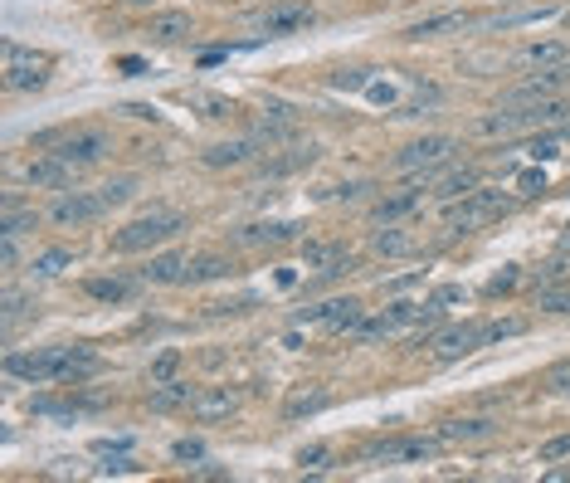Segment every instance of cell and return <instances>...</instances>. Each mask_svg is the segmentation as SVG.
<instances>
[{
    "label": "cell",
    "instance_id": "44",
    "mask_svg": "<svg viewBox=\"0 0 570 483\" xmlns=\"http://www.w3.org/2000/svg\"><path fill=\"white\" fill-rule=\"evenodd\" d=\"M298 464H302V469H326V450H322V444H312V450L298 454Z\"/></svg>",
    "mask_w": 570,
    "mask_h": 483
},
{
    "label": "cell",
    "instance_id": "15",
    "mask_svg": "<svg viewBox=\"0 0 570 483\" xmlns=\"http://www.w3.org/2000/svg\"><path fill=\"white\" fill-rule=\"evenodd\" d=\"M239 245H288V239H298V225L293 220H259V225H244L234 229Z\"/></svg>",
    "mask_w": 570,
    "mask_h": 483
},
{
    "label": "cell",
    "instance_id": "24",
    "mask_svg": "<svg viewBox=\"0 0 570 483\" xmlns=\"http://www.w3.org/2000/svg\"><path fill=\"white\" fill-rule=\"evenodd\" d=\"M225 274H234V259L229 255H200V259H190L186 283H210V279H225Z\"/></svg>",
    "mask_w": 570,
    "mask_h": 483
},
{
    "label": "cell",
    "instance_id": "31",
    "mask_svg": "<svg viewBox=\"0 0 570 483\" xmlns=\"http://www.w3.org/2000/svg\"><path fill=\"white\" fill-rule=\"evenodd\" d=\"M454 303H464V283H439L429 298H424V312H429V318H439V312L454 308Z\"/></svg>",
    "mask_w": 570,
    "mask_h": 483
},
{
    "label": "cell",
    "instance_id": "33",
    "mask_svg": "<svg viewBox=\"0 0 570 483\" xmlns=\"http://www.w3.org/2000/svg\"><path fill=\"white\" fill-rule=\"evenodd\" d=\"M537 308H541V312H570V288L546 283L541 293H537Z\"/></svg>",
    "mask_w": 570,
    "mask_h": 483
},
{
    "label": "cell",
    "instance_id": "22",
    "mask_svg": "<svg viewBox=\"0 0 570 483\" xmlns=\"http://www.w3.org/2000/svg\"><path fill=\"white\" fill-rule=\"evenodd\" d=\"M322 405H326V391H322V385H298V391L283 401V415H288V420H302V415H317Z\"/></svg>",
    "mask_w": 570,
    "mask_h": 483
},
{
    "label": "cell",
    "instance_id": "37",
    "mask_svg": "<svg viewBox=\"0 0 570 483\" xmlns=\"http://www.w3.org/2000/svg\"><path fill=\"white\" fill-rule=\"evenodd\" d=\"M132 190H137V181H132V176H123V181H107V186L98 190V196H103L107 205H123V200H132Z\"/></svg>",
    "mask_w": 570,
    "mask_h": 483
},
{
    "label": "cell",
    "instance_id": "29",
    "mask_svg": "<svg viewBox=\"0 0 570 483\" xmlns=\"http://www.w3.org/2000/svg\"><path fill=\"white\" fill-rule=\"evenodd\" d=\"M312 162H317V147H298V152H288V156H269V162H263V176H288V172L312 166Z\"/></svg>",
    "mask_w": 570,
    "mask_h": 483
},
{
    "label": "cell",
    "instance_id": "14",
    "mask_svg": "<svg viewBox=\"0 0 570 483\" xmlns=\"http://www.w3.org/2000/svg\"><path fill=\"white\" fill-rule=\"evenodd\" d=\"M302 259H308V269H317V274H346L351 264V249H342V245H332V239H317V245H308L302 249Z\"/></svg>",
    "mask_w": 570,
    "mask_h": 483
},
{
    "label": "cell",
    "instance_id": "11",
    "mask_svg": "<svg viewBox=\"0 0 570 483\" xmlns=\"http://www.w3.org/2000/svg\"><path fill=\"white\" fill-rule=\"evenodd\" d=\"M103 152H107V132H98V127L74 132V137H64V147H59V156H64L69 166H93V162H103Z\"/></svg>",
    "mask_w": 570,
    "mask_h": 483
},
{
    "label": "cell",
    "instance_id": "3",
    "mask_svg": "<svg viewBox=\"0 0 570 483\" xmlns=\"http://www.w3.org/2000/svg\"><path fill=\"white\" fill-rule=\"evenodd\" d=\"M570 117V103L565 98H541V103H531L527 113H497V117H483L478 132H521V127H551V123H565Z\"/></svg>",
    "mask_w": 570,
    "mask_h": 483
},
{
    "label": "cell",
    "instance_id": "13",
    "mask_svg": "<svg viewBox=\"0 0 570 483\" xmlns=\"http://www.w3.org/2000/svg\"><path fill=\"white\" fill-rule=\"evenodd\" d=\"M30 186H40V190H64L69 181H74V166L64 162V156H40V162H30Z\"/></svg>",
    "mask_w": 570,
    "mask_h": 483
},
{
    "label": "cell",
    "instance_id": "32",
    "mask_svg": "<svg viewBox=\"0 0 570 483\" xmlns=\"http://www.w3.org/2000/svg\"><path fill=\"white\" fill-rule=\"evenodd\" d=\"M69 264H74V249H44V255L34 259L30 269L40 274V279H54V274H64V269H69Z\"/></svg>",
    "mask_w": 570,
    "mask_h": 483
},
{
    "label": "cell",
    "instance_id": "19",
    "mask_svg": "<svg viewBox=\"0 0 570 483\" xmlns=\"http://www.w3.org/2000/svg\"><path fill=\"white\" fill-rule=\"evenodd\" d=\"M147 34H152L156 44H176V40H186V34H190V15H180V10H166V15H152Z\"/></svg>",
    "mask_w": 570,
    "mask_h": 483
},
{
    "label": "cell",
    "instance_id": "36",
    "mask_svg": "<svg viewBox=\"0 0 570 483\" xmlns=\"http://www.w3.org/2000/svg\"><path fill=\"white\" fill-rule=\"evenodd\" d=\"M521 328H527L521 318H507V322H483V347H488V342H502V337H517Z\"/></svg>",
    "mask_w": 570,
    "mask_h": 483
},
{
    "label": "cell",
    "instance_id": "42",
    "mask_svg": "<svg viewBox=\"0 0 570 483\" xmlns=\"http://www.w3.org/2000/svg\"><path fill=\"white\" fill-rule=\"evenodd\" d=\"M132 469H137V459H127V454H117V459H107V464L98 469V474H107V478H113V474H132Z\"/></svg>",
    "mask_w": 570,
    "mask_h": 483
},
{
    "label": "cell",
    "instance_id": "48",
    "mask_svg": "<svg viewBox=\"0 0 570 483\" xmlns=\"http://www.w3.org/2000/svg\"><path fill=\"white\" fill-rule=\"evenodd\" d=\"M561 245H565V249H570V225H565V235H561Z\"/></svg>",
    "mask_w": 570,
    "mask_h": 483
},
{
    "label": "cell",
    "instance_id": "6",
    "mask_svg": "<svg viewBox=\"0 0 570 483\" xmlns=\"http://www.w3.org/2000/svg\"><path fill=\"white\" fill-rule=\"evenodd\" d=\"M454 147H458L454 137H419V142H409V147H400L395 166H400V172H424V166H444L448 156H454Z\"/></svg>",
    "mask_w": 570,
    "mask_h": 483
},
{
    "label": "cell",
    "instance_id": "4",
    "mask_svg": "<svg viewBox=\"0 0 570 483\" xmlns=\"http://www.w3.org/2000/svg\"><path fill=\"white\" fill-rule=\"evenodd\" d=\"M50 69L54 59L50 54H34V50H20V44H5V83L20 93H34L50 83Z\"/></svg>",
    "mask_w": 570,
    "mask_h": 483
},
{
    "label": "cell",
    "instance_id": "21",
    "mask_svg": "<svg viewBox=\"0 0 570 483\" xmlns=\"http://www.w3.org/2000/svg\"><path fill=\"white\" fill-rule=\"evenodd\" d=\"M468 190H478V172H473V166H454V172H444L434 181V196H444V200H458V196H468Z\"/></svg>",
    "mask_w": 570,
    "mask_h": 483
},
{
    "label": "cell",
    "instance_id": "46",
    "mask_svg": "<svg viewBox=\"0 0 570 483\" xmlns=\"http://www.w3.org/2000/svg\"><path fill=\"white\" fill-rule=\"evenodd\" d=\"M517 186H521V190H546V172H521Z\"/></svg>",
    "mask_w": 570,
    "mask_h": 483
},
{
    "label": "cell",
    "instance_id": "26",
    "mask_svg": "<svg viewBox=\"0 0 570 483\" xmlns=\"http://www.w3.org/2000/svg\"><path fill=\"white\" fill-rule=\"evenodd\" d=\"M415 205H419V190H415V186H405L400 196H385L381 205H375V220H381V225H395L400 215H409Z\"/></svg>",
    "mask_w": 570,
    "mask_h": 483
},
{
    "label": "cell",
    "instance_id": "40",
    "mask_svg": "<svg viewBox=\"0 0 570 483\" xmlns=\"http://www.w3.org/2000/svg\"><path fill=\"white\" fill-rule=\"evenodd\" d=\"M527 152L537 156V162H556V156H561V137H537V142H527Z\"/></svg>",
    "mask_w": 570,
    "mask_h": 483
},
{
    "label": "cell",
    "instance_id": "34",
    "mask_svg": "<svg viewBox=\"0 0 570 483\" xmlns=\"http://www.w3.org/2000/svg\"><path fill=\"white\" fill-rule=\"evenodd\" d=\"M375 83V69H342V74H332V88H371Z\"/></svg>",
    "mask_w": 570,
    "mask_h": 483
},
{
    "label": "cell",
    "instance_id": "1",
    "mask_svg": "<svg viewBox=\"0 0 570 483\" xmlns=\"http://www.w3.org/2000/svg\"><path fill=\"white\" fill-rule=\"evenodd\" d=\"M180 229H186V215H180V210H147V215H137L132 225L117 229L113 249H117V255H142V249H152V245L176 239Z\"/></svg>",
    "mask_w": 570,
    "mask_h": 483
},
{
    "label": "cell",
    "instance_id": "39",
    "mask_svg": "<svg viewBox=\"0 0 570 483\" xmlns=\"http://www.w3.org/2000/svg\"><path fill=\"white\" fill-rule=\"evenodd\" d=\"M34 415H54V420H74L78 405L74 401H34Z\"/></svg>",
    "mask_w": 570,
    "mask_h": 483
},
{
    "label": "cell",
    "instance_id": "38",
    "mask_svg": "<svg viewBox=\"0 0 570 483\" xmlns=\"http://www.w3.org/2000/svg\"><path fill=\"white\" fill-rule=\"evenodd\" d=\"M176 367H180V352H161V357L152 361V385L171 381V376H176Z\"/></svg>",
    "mask_w": 570,
    "mask_h": 483
},
{
    "label": "cell",
    "instance_id": "9",
    "mask_svg": "<svg viewBox=\"0 0 570 483\" xmlns=\"http://www.w3.org/2000/svg\"><path fill=\"white\" fill-rule=\"evenodd\" d=\"M565 79H570V64H556V69H541V74H531L521 88L507 93V107H517V103H541V98H551L556 88H565Z\"/></svg>",
    "mask_w": 570,
    "mask_h": 483
},
{
    "label": "cell",
    "instance_id": "20",
    "mask_svg": "<svg viewBox=\"0 0 570 483\" xmlns=\"http://www.w3.org/2000/svg\"><path fill=\"white\" fill-rule=\"evenodd\" d=\"M473 25H483V20H473V15H429V20H419V25H409V30H405V40H429V34H444V30H473Z\"/></svg>",
    "mask_w": 570,
    "mask_h": 483
},
{
    "label": "cell",
    "instance_id": "17",
    "mask_svg": "<svg viewBox=\"0 0 570 483\" xmlns=\"http://www.w3.org/2000/svg\"><path fill=\"white\" fill-rule=\"evenodd\" d=\"M371 249H375V255H381V259H405V255H415V249H419V239L409 235V229H395V225H385L381 235L371 239Z\"/></svg>",
    "mask_w": 570,
    "mask_h": 483
},
{
    "label": "cell",
    "instance_id": "41",
    "mask_svg": "<svg viewBox=\"0 0 570 483\" xmlns=\"http://www.w3.org/2000/svg\"><path fill=\"white\" fill-rule=\"evenodd\" d=\"M565 454H570V434H556V440L541 444V464H556V459H565Z\"/></svg>",
    "mask_w": 570,
    "mask_h": 483
},
{
    "label": "cell",
    "instance_id": "7",
    "mask_svg": "<svg viewBox=\"0 0 570 483\" xmlns=\"http://www.w3.org/2000/svg\"><path fill=\"white\" fill-rule=\"evenodd\" d=\"M298 322H322L326 332H351V328H361V303L356 298H332V303L302 308Z\"/></svg>",
    "mask_w": 570,
    "mask_h": 483
},
{
    "label": "cell",
    "instance_id": "23",
    "mask_svg": "<svg viewBox=\"0 0 570 483\" xmlns=\"http://www.w3.org/2000/svg\"><path fill=\"white\" fill-rule=\"evenodd\" d=\"M565 59H570V50L551 40V44H527V50L517 54V64L521 69H556V64H565Z\"/></svg>",
    "mask_w": 570,
    "mask_h": 483
},
{
    "label": "cell",
    "instance_id": "16",
    "mask_svg": "<svg viewBox=\"0 0 570 483\" xmlns=\"http://www.w3.org/2000/svg\"><path fill=\"white\" fill-rule=\"evenodd\" d=\"M234 410H239L234 391H196V401H190V415L196 420H229Z\"/></svg>",
    "mask_w": 570,
    "mask_h": 483
},
{
    "label": "cell",
    "instance_id": "35",
    "mask_svg": "<svg viewBox=\"0 0 570 483\" xmlns=\"http://www.w3.org/2000/svg\"><path fill=\"white\" fill-rule=\"evenodd\" d=\"M190 103L205 107V117H229V113H234V103L220 98V93H190Z\"/></svg>",
    "mask_w": 570,
    "mask_h": 483
},
{
    "label": "cell",
    "instance_id": "25",
    "mask_svg": "<svg viewBox=\"0 0 570 483\" xmlns=\"http://www.w3.org/2000/svg\"><path fill=\"white\" fill-rule=\"evenodd\" d=\"M488 434H492V420H448V425L439 430V440L468 444V440H488Z\"/></svg>",
    "mask_w": 570,
    "mask_h": 483
},
{
    "label": "cell",
    "instance_id": "5",
    "mask_svg": "<svg viewBox=\"0 0 570 483\" xmlns=\"http://www.w3.org/2000/svg\"><path fill=\"white\" fill-rule=\"evenodd\" d=\"M312 25V5L308 0H278V5H269L259 15V30L269 34V40H283V34H298Z\"/></svg>",
    "mask_w": 570,
    "mask_h": 483
},
{
    "label": "cell",
    "instance_id": "8",
    "mask_svg": "<svg viewBox=\"0 0 570 483\" xmlns=\"http://www.w3.org/2000/svg\"><path fill=\"white\" fill-rule=\"evenodd\" d=\"M429 347H434V357H439V361H458V357L478 352V347H483V322H458V328H444L439 337H429Z\"/></svg>",
    "mask_w": 570,
    "mask_h": 483
},
{
    "label": "cell",
    "instance_id": "43",
    "mask_svg": "<svg viewBox=\"0 0 570 483\" xmlns=\"http://www.w3.org/2000/svg\"><path fill=\"white\" fill-rule=\"evenodd\" d=\"M512 283H517V269H502V274H492V279H488V293L497 298V293H507Z\"/></svg>",
    "mask_w": 570,
    "mask_h": 483
},
{
    "label": "cell",
    "instance_id": "47",
    "mask_svg": "<svg viewBox=\"0 0 570 483\" xmlns=\"http://www.w3.org/2000/svg\"><path fill=\"white\" fill-rule=\"evenodd\" d=\"M366 93H371V98H375V103H395V88H391V83H371V88H366Z\"/></svg>",
    "mask_w": 570,
    "mask_h": 483
},
{
    "label": "cell",
    "instance_id": "45",
    "mask_svg": "<svg viewBox=\"0 0 570 483\" xmlns=\"http://www.w3.org/2000/svg\"><path fill=\"white\" fill-rule=\"evenodd\" d=\"M171 454H176V459H186V464H190V459H205V444H200V440H180Z\"/></svg>",
    "mask_w": 570,
    "mask_h": 483
},
{
    "label": "cell",
    "instance_id": "18",
    "mask_svg": "<svg viewBox=\"0 0 570 483\" xmlns=\"http://www.w3.org/2000/svg\"><path fill=\"white\" fill-rule=\"evenodd\" d=\"M186 269H190L186 255H156L147 269H142V279L147 283H186Z\"/></svg>",
    "mask_w": 570,
    "mask_h": 483
},
{
    "label": "cell",
    "instance_id": "30",
    "mask_svg": "<svg viewBox=\"0 0 570 483\" xmlns=\"http://www.w3.org/2000/svg\"><path fill=\"white\" fill-rule=\"evenodd\" d=\"M88 298H98V303H127L132 283H123V279H88Z\"/></svg>",
    "mask_w": 570,
    "mask_h": 483
},
{
    "label": "cell",
    "instance_id": "2",
    "mask_svg": "<svg viewBox=\"0 0 570 483\" xmlns=\"http://www.w3.org/2000/svg\"><path fill=\"white\" fill-rule=\"evenodd\" d=\"M507 210H512V200H507L502 190H468L458 205L444 210V225H448V235H468V229L492 225L497 215H507Z\"/></svg>",
    "mask_w": 570,
    "mask_h": 483
},
{
    "label": "cell",
    "instance_id": "49",
    "mask_svg": "<svg viewBox=\"0 0 570 483\" xmlns=\"http://www.w3.org/2000/svg\"><path fill=\"white\" fill-rule=\"evenodd\" d=\"M127 5H147V0H127Z\"/></svg>",
    "mask_w": 570,
    "mask_h": 483
},
{
    "label": "cell",
    "instance_id": "27",
    "mask_svg": "<svg viewBox=\"0 0 570 483\" xmlns=\"http://www.w3.org/2000/svg\"><path fill=\"white\" fill-rule=\"evenodd\" d=\"M556 0H546V5H531V10H512V15H492V20H483L488 30H512V25H531V20H546V15H556Z\"/></svg>",
    "mask_w": 570,
    "mask_h": 483
},
{
    "label": "cell",
    "instance_id": "12",
    "mask_svg": "<svg viewBox=\"0 0 570 483\" xmlns=\"http://www.w3.org/2000/svg\"><path fill=\"white\" fill-rule=\"evenodd\" d=\"M259 147H263L259 132H253V137H234V142H215V147L205 152V166H244L259 156Z\"/></svg>",
    "mask_w": 570,
    "mask_h": 483
},
{
    "label": "cell",
    "instance_id": "28",
    "mask_svg": "<svg viewBox=\"0 0 570 483\" xmlns=\"http://www.w3.org/2000/svg\"><path fill=\"white\" fill-rule=\"evenodd\" d=\"M196 401V391H190L186 381H161L152 391V410H176V405H190Z\"/></svg>",
    "mask_w": 570,
    "mask_h": 483
},
{
    "label": "cell",
    "instance_id": "10",
    "mask_svg": "<svg viewBox=\"0 0 570 483\" xmlns=\"http://www.w3.org/2000/svg\"><path fill=\"white\" fill-rule=\"evenodd\" d=\"M107 210V200L103 196H59L54 200V210H50V220L54 225H88V220H98V215Z\"/></svg>",
    "mask_w": 570,
    "mask_h": 483
}]
</instances>
